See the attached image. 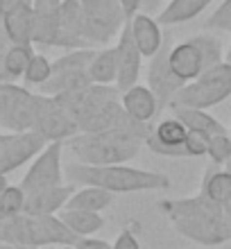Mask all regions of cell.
I'll use <instances>...</instances> for the list:
<instances>
[{
    "instance_id": "cell-1",
    "label": "cell",
    "mask_w": 231,
    "mask_h": 249,
    "mask_svg": "<svg viewBox=\"0 0 231 249\" xmlns=\"http://www.w3.org/2000/svg\"><path fill=\"white\" fill-rule=\"evenodd\" d=\"M159 209L170 217L177 233L202 245H227L231 240L227 213L202 193L188 199H163Z\"/></svg>"
},
{
    "instance_id": "cell-2",
    "label": "cell",
    "mask_w": 231,
    "mask_h": 249,
    "mask_svg": "<svg viewBox=\"0 0 231 249\" xmlns=\"http://www.w3.org/2000/svg\"><path fill=\"white\" fill-rule=\"evenodd\" d=\"M71 184L98 186L109 193H141V190H165L170 179L152 170H141L132 165H84L68 163L66 175Z\"/></svg>"
},
{
    "instance_id": "cell-3",
    "label": "cell",
    "mask_w": 231,
    "mask_h": 249,
    "mask_svg": "<svg viewBox=\"0 0 231 249\" xmlns=\"http://www.w3.org/2000/svg\"><path fill=\"white\" fill-rule=\"evenodd\" d=\"M66 145L75 154L77 163L125 165L139 154L145 143L125 131H98V134H75L66 141Z\"/></svg>"
},
{
    "instance_id": "cell-4",
    "label": "cell",
    "mask_w": 231,
    "mask_h": 249,
    "mask_svg": "<svg viewBox=\"0 0 231 249\" xmlns=\"http://www.w3.org/2000/svg\"><path fill=\"white\" fill-rule=\"evenodd\" d=\"M227 98H231V64L222 61L213 68H206L195 82L186 84L175 95L170 107H188V109L206 111V109L225 102Z\"/></svg>"
},
{
    "instance_id": "cell-5",
    "label": "cell",
    "mask_w": 231,
    "mask_h": 249,
    "mask_svg": "<svg viewBox=\"0 0 231 249\" xmlns=\"http://www.w3.org/2000/svg\"><path fill=\"white\" fill-rule=\"evenodd\" d=\"M32 131H36L46 143H64L79 134L75 116L50 95H34Z\"/></svg>"
},
{
    "instance_id": "cell-6",
    "label": "cell",
    "mask_w": 231,
    "mask_h": 249,
    "mask_svg": "<svg viewBox=\"0 0 231 249\" xmlns=\"http://www.w3.org/2000/svg\"><path fill=\"white\" fill-rule=\"evenodd\" d=\"M61 154H64V143H48L43 147V152L34 159V163L30 165V170L25 172V177L20 181V188L25 195L64 186Z\"/></svg>"
},
{
    "instance_id": "cell-7",
    "label": "cell",
    "mask_w": 231,
    "mask_h": 249,
    "mask_svg": "<svg viewBox=\"0 0 231 249\" xmlns=\"http://www.w3.org/2000/svg\"><path fill=\"white\" fill-rule=\"evenodd\" d=\"M34 124V95L23 86L0 82V127L30 131Z\"/></svg>"
},
{
    "instance_id": "cell-8",
    "label": "cell",
    "mask_w": 231,
    "mask_h": 249,
    "mask_svg": "<svg viewBox=\"0 0 231 249\" xmlns=\"http://www.w3.org/2000/svg\"><path fill=\"white\" fill-rule=\"evenodd\" d=\"M46 145V141L32 129L0 136V172L9 175V172L18 170L32 157H39Z\"/></svg>"
},
{
    "instance_id": "cell-9",
    "label": "cell",
    "mask_w": 231,
    "mask_h": 249,
    "mask_svg": "<svg viewBox=\"0 0 231 249\" xmlns=\"http://www.w3.org/2000/svg\"><path fill=\"white\" fill-rule=\"evenodd\" d=\"M168 53H170V46L163 43V48L150 59V66H147V84L145 86L154 93L161 111L168 109L170 102L175 100V95L184 89V82H179L177 75L172 72L170 64H168Z\"/></svg>"
},
{
    "instance_id": "cell-10",
    "label": "cell",
    "mask_w": 231,
    "mask_h": 249,
    "mask_svg": "<svg viewBox=\"0 0 231 249\" xmlns=\"http://www.w3.org/2000/svg\"><path fill=\"white\" fill-rule=\"evenodd\" d=\"M116 61H118V77H116V89L120 93H125L127 89L139 84L141 77V61H143V54H141L139 46L132 36V30H129V23L123 25L118 34V46H116Z\"/></svg>"
},
{
    "instance_id": "cell-11",
    "label": "cell",
    "mask_w": 231,
    "mask_h": 249,
    "mask_svg": "<svg viewBox=\"0 0 231 249\" xmlns=\"http://www.w3.org/2000/svg\"><path fill=\"white\" fill-rule=\"evenodd\" d=\"M186 136H188V129L179 120L165 118L154 127L145 145L159 157H186Z\"/></svg>"
},
{
    "instance_id": "cell-12",
    "label": "cell",
    "mask_w": 231,
    "mask_h": 249,
    "mask_svg": "<svg viewBox=\"0 0 231 249\" xmlns=\"http://www.w3.org/2000/svg\"><path fill=\"white\" fill-rule=\"evenodd\" d=\"M168 64H170L172 72L177 75L179 82H184V86L195 82V79L204 72V59H202L197 46H195L191 39L181 41L177 46H170Z\"/></svg>"
},
{
    "instance_id": "cell-13",
    "label": "cell",
    "mask_w": 231,
    "mask_h": 249,
    "mask_svg": "<svg viewBox=\"0 0 231 249\" xmlns=\"http://www.w3.org/2000/svg\"><path fill=\"white\" fill-rule=\"evenodd\" d=\"M75 184H64L57 186V188H48L41 190V193H32V195H25V206H23V215H57L59 211L66 209L68 199L73 197L75 193Z\"/></svg>"
},
{
    "instance_id": "cell-14",
    "label": "cell",
    "mask_w": 231,
    "mask_h": 249,
    "mask_svg": "<svg viewBox=\"0 0 231 249\" xmlns=\"http://www.w3.org/2000/svg\"><path fill=\"white\" fill-rule=\"evenodd\" d=\"M120 105H123L127 116L136 123H152L161 113L154 93L143 84H136L132 89H127L125 93H120Z\"/></svg>"
},
{
    "instance_id": "cell-15",
    "label": "cell",
    "mask_w": 231,
    "mask_h": 249,
    "mask_svg": "<svg viewBox=\"0 0 231 249\" xmlns=\"http://www.w3.org/2000/svg\"><path fill=\"white\" fill-rule=\"evenodd\" d=\"M32 18L34 12L30 2L7 7L2 23H5V34L12 41V46H32Z\"/></svg>"
},
{
    "instance_id": "cell-16",
    "label": "cell",
    "mask_w": 231,
    "mask_h": 249,
    "mask_svg": "<svg viewBox=\"0 0 231 249\" xmlns=\"http://www.w3.org/2000/svg\"><path fill=\"white\" fill-rule=\"evenodd\" d=\"M129 23V30H132V36L139 46L141 54L152 59L154 54L163 48V32H161V25L157 23V18L147 16V14H136Z\"/></svg>"
},
{
    "instance_id": "cell-17",
    "label": "cell",
    "mask_w": 231,
    "mask_h": 249,
    "mask_svg": "<svg viewBox=\"0 0 231 249\" xmlns=\"http://www.w3.org/2000/svg\"><path fill=\"white\" fill-rule=\"evenodd\" d=\"M175 120L184 124L188 131H202L206 136H218V134H229L227 127L218 118H213L211 113L202 109H188V107H170Z\"/></svg>"
},
{
    "instance_id": "cell-18",
    "label": "cell",
    "mask_w": 231,
    "mask_h": 249,
    "mask_svg": "<svg viewBox=\"0 0 231 249\" xmlns=\"http://www.w3.org/2000/svg\"><path fill=\"white\" fill-rule=\"evenodd\" d=\"M59 220L77 238H91L93 233H98L105 227V217L100 215V213H91V211L64 209V211H59Z\"/></svg>"
},
{
    "instance_id": "cell-19",
    "label": "cell",
    "mask_w": 231,
    "mask_h": 249,
    "mask_svg": "<svg viewBox=\"0 0 231 249\" xmlns=\"http://www.w3.org/2000/svg\"><path fill=\"white\" fill-rule=\"evenodd\" d=\"M213 0H172L163 12H159V25H179L186 20H193L195 16L204 12Z\"/></svg>"
},
{
    "instance_id": "cell-20",
    "label": "cell",
    "mask_w": 231,
    "mask_h": 249,
    "mask_svg": "<svg viewBox=\"0 0 231 249\" xmlns=\"http://www.w3.org/2000/svg\"><path fill=\"white\" fill-rule=\"evenodd\" d=\"M113 199V193L105 188H98V186H82L73 193V197L68 199L66 209L73 211H91V213H100L105 211Z\"/></svg>"
},
{
    "instance_id": "cell-21",
    "label": "cell",
    "mask_w": 231,
    "mask_h": 249,
    "mask_svg": "<svg viewBox=\"0 0 231 249\" xmlns=\"http://www.w3.org/2000/svg\"><path fill=\"white\" fill-rule=\"evenodd\" d=\"M89 77L93 84H116L118 77V61H116V48H102L95 53L93 61L89 64Z\"/></svg>"
},
{
    "instance_id": "cell-22",
    "label": "cell",
    "mask_w": 231,
    "mask_h": 249,
    "mask_svg": "<svg viewBox=\"0 0 231 249\" xmlns=\"http://www.w3.org/2000/svg\"><path fill=\"white\" fill-rule=\"evenodd\" d=\"M202 195L218 206H225L227 199L231 197V172L209 168L202 181Z\"/></svg>"
},
{
    "instance_id": "cell-23",
    "label": "cell",
    "mask_w": 231,
    "mask_h": 249,
    "mask_svg": "<svg viewBox=\"0 0 231 249\" xmlns=\"http://www.w3.org/2000/svg\"><path fill=\"white\" fill-rule=\"evenodd\" d=\"M59 39V14L57 16H41L34 14L32 18V46L54 48Z\"/></svg>"
},
{
    "instance_id": "cell-24",
    "label": "cell",
    "mask_w": 231,
    "mask_h": 249,
    "mask_svg": "<svg viewBox=\"0 0 231 249\" xmlns=\"http://www.w3.org/2000/svg\"><path fill=\"white\" fill-rule=\"evenodd\" d=\"M98 50L93 48H82V50H68L66 54H61L59 59L53 61V75H64V72H79L89 71V64L93 61Z\"/></svg>"
},
{
    "instance_id": "cell-25",
    "label": "cell",
    "mask_w": 231,
    "mask_h": 249,
    "mask_svg": "<svg viewBox=\"0 0 231 249\" xmlns=\"http://www.w3.org/2000/svg\"><path fill=\"white\" fill-rule=\"evenodd\" d=\"M34 57V48L32 46H12L2 54V68H5L7 79H16L23 77L27 71V66Z\"/></svg>"
},
{
    "instance_id": "cell-26",
    "label": "cell",
    "mask_w": 231,
    "mask_h": 249,
    "mask_svg": "<svg viewBox=\"0 0 231 249\" xmlns=\"http://www.w3.org/2000/svg\"><path fill=\"white\" fill-rule=\"evenodd\" d=\"M191 41L197 46L199 54H202V59H204V71L225 61L222 59V43H220L215 36H211V34H197V36H193Z\"/></svg>"
},
{
    "instance_id": "cell-27",
    "label": "cell",
    "mask_w": 231,
    "mask_h": 249,
    "mask_svg": "<svg viewBox=\"0 0 231 249\" xmlns=\"http://www.w3.org/2000/svg\"><path fill=\"white\" fill-rule=\"evenodd\" d=\"M25 206V193L20 186H7L0 195V217H16L23 213Z\"/></svg>"
},
{
    "instance_id": "cell-28",
    "label": "cell",
    "mask_w": 231,
    "mask_h": 249,
    "mask_svg": "<svg viewBox=\"0 0 231 249\" xmlns=\"http://www.w3.org/2000/svg\"><path fill=\"white\" fill-rule=\"evenodd\" d=\"M50 75H53V61H48L43 54H34L30 66H27L25 75H23V79H25V84L43 86L50 79Z\"/></svg>"
},
{
    "instance_id": "cell-29",
    "label": "cell",
    "mask_w": 231,
    "mask_h": 249,
    "mask_svg": "<svg viewBox=\"0 0 231 249\" xmlns=\"http://www.w3.org/2000/svg\"><path fill=\"white\" fill-rule=\"evenodd\" d=\"M206 157L211 159L213 165H227L231 161V136L229 134H218L209 138V152Z\"/></svg>"
},
{
    "instance_id": "cell-30",
    "label": "cell",
    "mask_w": 231,
    "mask_h": 249,
    "mask_svg": "<svg viewBox=\"0 0 231 249\" xmlns=\"http://www.w3.org/2000/svg\"><path fill=\"white\" fill-rule=\"evenodd\" d=\"M209 138L206 134L202 131H188V136H186V157H206V152H209Z\"/></svg>"
},
{
    "instance_id": "cell-31",
    "label": "cell",
    "mask_w": 231,
    "mask_h": 249,
    "mask_svg": "<svg viewBox=\"0 0 231 249\" xmlns=\"http://www.w3.org/2000/svg\"><path fill=\"white\" fill-rule=\"evenodd\" d=\"M206 27L222 30V32H231V0H225V2H222V5H220L218 9L209 16Z\"/></svg>"
},
{
    "instance_id": "cell-32",
    "label": "cell",
    "mask_w": 231,
    "mask_h": 249,
    "mask_svg": "<svg viewBox=\"0 0 231 249\" xmlns=\"http://www.w3.org/2000/svg\"><path fill=\"white\" fill-rule=\"evenodd\" d=\"M61 2L64 0H32V12L41 14V16H57L61 9Z\"/></svg>"
},
{
    "instance_id": "cell-33",
    "label": "cell",
    "mask_w": 231,
    "mask_h": 249,
    "mask_svg": "<svg viewBox=\"0 0 231 249\" xmlns=\"http://www.w3.org/2000/svg\"><path fill=\"white\" fill-rule=\"evenodd\" d=\"M111 249H141V240L132 229H123L116 238V243L111 245Z\"/></svg>"
},
{
    "instance_id": "cell-34",
    "label": "cell",
    "mask_w": 231,
    "mask_h": 249,
    "mask_svg": "<svg viewBox=\"0 0 231 249\" xmlns=\"http://www.w3.org/2000/svg\"><path fill=\"white\" fill-rule=\"evenodd\" d=\"M141 2H143V0H118L120 12H123V16H125V23L127 20H132L134 16L141 12Z\"/></svg>"
},
{
    "instance_id": "cell-35",
    "label": "cell",
    "mask_w": 231,
    "mask_h": 249,
    "mask_svg": "<svg viewBox=\"0 0 231 249\" xmlns=\"http://www.w3.org/2000/svg\"><path fill=\"white\" fill-rule=\"evenodd\" d=\"M75 249H111V245L105 243V240H98V238H79Z\"/></svg>"
},
{
    "instance_id": "cell-36",
    "label": "cell",
    "mask_w": 231,
    "mask_h": 249,
    "mask_svg": "<svg viewBox=\"0 0 231 249\" xmlns=\"http://www.w3.org/2000/svg\"><path fill=\"white\" fill-rule=\"evenodd\" d=\"M159 5H161V0H143V2H141V14L152 16V14L159 9Z\"/></svg>"
},
{
    "instance_id": "cell-37",
    "label": "cell",
    "mask_w": 231,
    "mask_h": 249,
    "mask_svg": "<svg viewBox=\"0 0 231 249\" xmlns=\"http://www.w3.org/2000/svg\"><path fill=\"white\" fill-rule=\"evenodd\" d=\"M7 186H9V181H7V175H2V172H0V195H2V193L7 190Z\"/></svg>"
},
{
    "instance_id": "cell-38",
    "label": "cell",
    "mask_w": 231,
    "mask_h": 249,
    "mask_svg": "<svg viewBox=\"0 0 231 249\" xmlns=\"http://www.w3.org/2000/svg\"><path fill=\"white\" fill-rule=\"evenodd\" d=\"M5 12H7V5H5V0H0V18L5 16Z\"/></svg>"
},
{
    "instance_id": "cell-39",
    "label": "cell",
    "mask_w": 231,
    "mask_h": 249,
    "mask_svg": "<svg viewBox=\"0 0 231 249\" xmlns=\"http://www.w3.org/2000/svg\"><path fill=\"white\" fill-rule=\"evenodd\" d=\"M7 75H5V68H2V59H0V82H5Z\"/></svg>"
},
{
    "instance_id": "cell-40",
    "label": "cell",
    "mask_w": 231,
    "mask_h": 249,
    "mask_svg": "<svg viewBox=\"0 0 231 249\" xmlns=\"http://www.w3.org/2000/svg\"><path fill=\"white\" fill-rule=\"evenodd\" d=\"M227 227H229V236H231V213H227Z\"/></svg>"
},
{
    "instance_id": "cell-41",
    "label": "cell",
    "mask_w": 231,
    "mask_h": 249,
    "mask_svg": "<svg viewBox=\"0 0 231 249\" xmlns=\"http://www.w3.org/2000/svg\"><path fill=\"white\" fill-rule=\"evenodd\" d=\"M225 61H229V64H231V46L227 48V59H225Z\"/></svg>"
},
{
    "instance_id": "cell-42",
    "label": "cell",
    "mask_w": 231,
    "mask_h": 249,
    "mask_svg": "<svg viewBox=\"0 0 231 249\" xmlns=\"http://www.w3.org/2000/svg\"><path fill=\"white\" fill-rule=\"evenodd\" d=\"M16 249H39V247H27V245H20V247H16Z\"/></svg>"
},
{
    "instance_id": "cell-43",
    "label": "cell",
    "mask_w": 231,
    "mask_h": 249,
    "mask_svg": "<svg viewBox=\"0 0 231 249\" xmlns=\"http://www.w3.org/2000/svg\"><path fill=\"white\" fill-rule=\"evenodd\" d=\"M227 249H231V240H229V243H227Z\"/></svg>"
},
{
    "instance_id": "cell-44",
    "label": "cell",
    "mask_w": 231,
    "mask_h": 249,
    "mask_svg": "<svg viewBox=\"0 0 231 249\" xmlns=\"http://www.w3.org/2000/svg\"><path fill=\"white\" fill-rule=\"evenodd\" d=\"M61 249H75V247H61Z\"/></svg>"
},
{
    "instance_id": "cell-45",
    "label": "cell",
    "mask_w": 231,
    "mask_h": 249,
    "mask_svg": "<svg viewBox=\"0 0 231 249\" xmlns=\"http://www.w3.org/2000/svg\"><path fill=\"white\" fill-rule=\"evenodd\" d=\"M170 2H172V0H170Z\"/></svg>"
}]
</instances>
